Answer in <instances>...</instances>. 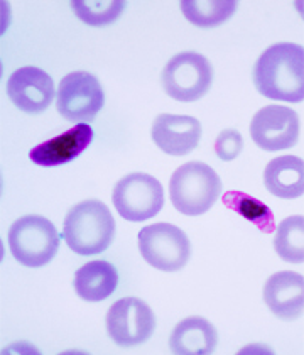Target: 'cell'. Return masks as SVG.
Segmentation results:
<instances>
[{
  "mask_svg": "<svg viewBox=\"0 0 304 355\" xmlns=\"http://www.w3.org/2000/svg\"><path fill=\"white\" fill-rule=\"evenodd\" d=\"M253 85L265 98L299 103L304 100V49L294 42L267 48L253 67Z\"/></svg>",
  "mask_w": 304,
  "mask_h": 355,
  "instance_id": "cell-1",
  "label": "cell"
},
{
  "mask_svg": "<svg viewBox=\"0 0 304 355\" xmlns=\"http://www.w3.org/2000/svg\"><path fill=\"white\" fill-rule=\"evenodd\" d=\"M115 237V218L100 200H84L68 211L63 225L66 245L78 256H97Z\"/></svg>",
  "mask_w": 304,
  "mask_h": 355,
  "instance_id": "cell-2",
  "label": "cell"
},
{
  "mask_svg": "<svg viewBox=\"0 0 304 355\" xmlns=\"http://www.w3.org/2000/svg\"><path fill=\"white\" fill-rule=\"evenodd\" d=\"M220 176L213 168L199 161L179 166L169 181L172 207L188 217L206 214L220 198Z\"/></svg>",
  "mask_w": 304,
  "mask_h": 355,
  "instance_id": "cell-3",
  "label": "cell"
},
{
  "mask_svg": "<svg viewBox=\"0 0 304 355\" xmlns=\"http://www.w3.org/2000/svg\"><path fill=\"white\" fill-rule=\"evenodd\" d=\"M9 245L12 256L22 266L42 268L55 259L60 249V234L48 218L26 215L10 227Z\"/></svg>",
  "mask_w": 304,
  "mask_h": 355,
  "instance_id": "cell-4",
  "label": "cell"
},
{
  "mask_svg": "<svg viewBox=\"0 0 304 355\" xmlns=\"http://www.w3.org/2000/svg\"><path fill=\"white\" fill-rule=\"evenodd\" d=\"M142 259L163 272H176L186 266L191 256L188 235L172 223H152L137 237Z\"/></svg>",
  "mask_w": 304,
  "mask_h": 355,
  "instance_id": "cell-5",
  "label": "cell"
},
{
  "mask_svg": "<svg viewBox=\"0 0 304 355\" xmlns=\"http://www.w3.org/2000/svg\"><path fill=\"white\" fill-rule=\"evenodd\" d=\"M164 92L178 102L203 98L213 83V67L206 56L184 51L168 61L161 75Z\"/></svg>",
  "mask_w": 304,
  "mask_h": 355,
  "instance_id": "cell-6",
  "label": "cell"
},
{
  "mask_svg": "<svg viewBox=\"0 0 304 355\" xmlns=\"http://www.w3.org/2000/svg\"><path fill=\"white\" fill-rule=\"evenodd\" d=\"M111 202L122 218L145 222L163 210V184L147 173H130L115 184Z\"/></svg>",
  "mask_w": 304,
  "mask_h": 355,
  "instance_id": "cell-7",
  "label": "cell"
},
{
  "mask_svg": "<svg viewBox=\"0 0 304 355\" xmlns=\"http://www.w3.org/2000/svg\"><path fill=\"white\" fill-rule=\"evenodd\" d=\"M105 94L91 73L73 71L57 87V112L69 122H91L103 109Z\"/></svg>",
  "mask_w": 304,
  "mask_h": 355,
  "instance_id": "cell-8",
  "label": "cell"
},
{
  "mask_svg": "<svg viewBox=\"0 0 304 355\" xmlns=\"http://www.w3.org/2000/svg\"><path fill=\"white\" fill-rule=\"evenodd\" d=\"M156 330V316L138 298L115 301L107 313V331L118 347H136L147 342Z\"/></svg>",
  "mask_w": 304,
  "mask_h": 355,
  "instance_id": "cell-9",
  "label": "cell"
},
{
  "mask_svg": "<svg viewBox=\"0 0 304 355\" xmlns=\"http://www.w3.org/2000/svg\"><path fill=\"white\" fill-rule=\"evenodd\" d=\"M299 115L284 105H267L253 115L250 136L265 153L286 150L298 144Z\"/></svg>",
  "mask_w": 304,
  "mask_h": 355,
  "instance_id": "cell-10",
  "label": "cell"
},
{
  "mask_svg": "<svg viewBox=\"0 0 304 355\" xmlns=\"http://www.w3.org/2000/svg\"><path fill=\"white\" fill-rule=\"evenodd\" d=\"M7 95L19 110L41 114L55 98V82L41 68H19L7 80Z\"/></svg>",
  "mask_w": 304,
  "mask_h": 355,
  "instance_id": "cell-11",
  "label": "cell"
},
{
  "mask_svg": "<svg viewBox=\"0 0 304 355\" xmlns=\"http://www.w3.org/2000/svg\"><path fill=\"white\" fill-rule=\"evenodd\" d=\"M154 144L169 156H186L198 148L202 139V123L190 115L161 114L152 123Z\"/></svg>",
  "mask_w": 304,
  "mask_h": 355,
  "instance_id": "cell-12",
  "label": "cell"
},
{
  "mask_svg": "<svg viewBox=\"0 0 304 355\" xmlns=\"http://www.w3.org/2000/svg\"><path fill=\"white\" fill-rule=\"evenodd\" d=\"M93 141V129L88 123H76L60 136L41 142L29 150V159L42 168H55L76 159Z\"/></svg>",
  "mask_w": 304,
  "mask_h": 355,
  "instance_id": "cell-13",
  "label": "cell"
},
{
  "mask_svg": "<svg viewBox=\"0 0 304 355\" xmlns=\"http://www.w3.org/2000/svg\"><path fill=\"white\" fill-rule=\"evenodd\" d=\"M264 301L277 318L292 322L303 316L304 277L292 271L274 272L264 286Z\"/></svg>",
  "mask_w": 304,
  "mask_h": 355,
  "instance_id": "cell-14",
  "label": "cell"
},
{
  "mask_svg": "<svg viewBox=\"0 0 304 355\" xmlns=\"http://www.w3.org/2000/svg\"><path fill=\"white\" fill-rule=\"evenodd\" d=\"M218 334L202 316H190L179 322L169 337V347L181 355H206L217 349Z\"/></svg>",
  "mask_w": 304,
  "mask_h": 355,
  "instance_id": "cell-15",
  "label": "cell"
},
{
  "mask_svg": "<svg viewBox=\"0 0 304 355\" xmlns=\"http://www.w3.org/2000/svg\"><path fill=\"white\" fill-rule=\"evenodd\" d=\"M73 286L80 298L97 303L114 295L118 286V271L107 261L87 262L76 271Z\"/></svg>",
  "mask_w": 304,
  "mask_h": 355,
  "instance_id": "cell-16",
  "label": "cell"
},
{
  "mask_svg": "<svg viewBox=\"0 0 304 355\" xmlns=\"http://www.w3.org/2000/svg\"><path fill=\"white\" fill-rule=\"evenodd\" d=\"M264 184L269 193L279 198H299L304 193V161L298 156H280L269 161Z\"/></svg>",
  "mask_w": 304,
  "mask_h": 355,
  "instance_id": "cell-17",
  "label": "cell"
},
{
  "mask_svg": "<svg viewBox=\"0 0 304 355\" xmlns=\"http://www.w3.org/2000/svg\"><path fill=\"white\" fill-rule=\"evenodd\" d=\"M222 203L230 210L237 211L245 220L252 222L260 232L272 234L276 230V218L272 210L264 202L257 200L256 196L247 195L244 191H226L223 193Z\"/></svg>",
  "mask_w": 304,
  "mask_h": 355,
  "instance_id": "cell-18",
  "label": "cell"
},
{
  "mask_svg": "<svg viewBox=\"0 0 304 355\" xmlns=\"http://www.w3.org/2000/svg\"><path fill=\"white\" fill-rule=\"evenodd\" d=\"M237 6L235 0H183L179 3L184 17L199 28L223 24L235 14Z\"/></svg>",
  "mask_w": 304,
  "mask_h": 355,
  "instance_id": "cell-19",
  "label": "cell"
},
{
  "mask_svg": "<svg viewBox=\"0 0 304 355\" xmlns=\"http://www.w3.org/2000/svg\"><path fill=\"white\" fill-rule=\"evenodd\" d=\"M277 256L291 264L304 262V217L292 215L279 223L274 237Z\"/></svg>",
  "mask_w": 304,
  "mask_h": 355,
  "instance_id": "cell-20",
  "label": "cell"
},
{
  "mask_svg": "<svg viewBox=\"0 0 304 355\" xmlns=\"http://www.w3.org/2000/svg\"><path fill=\"white\" fill-rule=\"evenodd\" d=\"M71 9L75 10L76 17L88 26H105L115 22L120 14L124 12V0H103V2H93V0H73Z\"/></svg>",
  "mask_w": 304,
  "mask_h": 355,
  "instance_id": "cell-21",
  "label": "cell"
},
{
  "mask_svg": "<svg viewBox=\"0 0 304 355\" xmlns=\"http://www.w3.org/2000/svg\"><path fill=\"white\" fill-rule=\"evenodd\" d=\"M244 149V139L235 129H225L215 141V153L222 161H233Z\"/></svg>",
  "mask_w": 304,
  "mask_h": 355,
  "instance_id": "cell-22",
  "label": "cell"
}]
</instances>
